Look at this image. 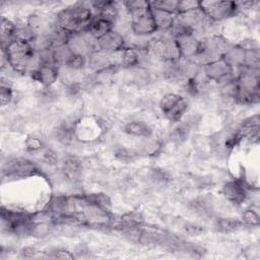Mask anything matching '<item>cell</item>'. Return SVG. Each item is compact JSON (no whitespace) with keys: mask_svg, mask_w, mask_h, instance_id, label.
I'll use <instances>...</instances> for the list:
<instances>
[{"mask_svg":"<svg viewBox=\"0 0 260 260\" xmlns=\"http://www.w3.org/2000/svg\"><path fill=\"white\" fill-rule=\"evenodd\" d=\"M146 50L155 58L168 63L177 62L182 58L179 46L171 34L150 39Z\"/></svg>","mask_w":260,"mask_h":260,"instance_id":"obj_3","label":"cell"},{"mask_svg":"<svg viewBox=\"0 0 260 260\" xmlns=\"http://www.w3.org/2000/svg\"><path fill=\"white\" fill-rule=\"evenodd\" d=\"M160 110L173 122H178L187 110L186 100L177 93H168L160 101Z\"/></svg>","mask_w":260,"mask_h":260,"instance_id":"obj_6","label":"cell"},{"mask_svg":"<svg viewBox=\"0 0 260 260\" xmlns=\"http://www.w3.org/2000/svg\"><path fill=\"white\" fill-rule=\"evenodd\" d=\"M222 192L228 200L240 204L245 201L248 195V187L241 180H233L224 184Z\"/></svg>","mask_w":260,"mask_h":260,"instance_id":"obj_10","label":"cell"},{"mask_svg":"<svg viewBox=\"0 0 260 260\" xmlns=\"http://www.w3.org/2000/svg\"><path fill=\"white\" fill-rule=\"evenodd\" d=\"M31 77L41 82L43 85L49 86L54 83L58 77V67L55 64H40L31 72Z\"/></svg>","mask_w":260,"mask_h":260,"instance_id":"obj_12","label":"cell"},{"mask_svg":"<svg viewBox=\"0 0 260 260\" xmlns=\"http://www.w3.org/2000/svg\"><path fill=\"white\" fill-rule=\"evenodd\" d=\"M86 63H87V57L86 56L81 55V54L73 53V55L70 57V59L68 60V62L65 66L68 67L71 70H79V69L83 68Z\"/></svg>","mask_w":260,"mask_h":260,"instance_id":"obj_19","label":"cell"},{"mask_svg":"<svg viewBox=\"0 0 260 260\" xmlns=\"http://www.w3.org/2000/svg\"><path fill=\"white\" fill-rule=\"evenodd\" d=\"M137 153L132 150V149H126V148H122V149H119L117 152H116V157L121 160V161H125V162H129V161H132L134 160V158L136 157Z\"/></svg>","mask_w":260,"mask_h":260,"instance_id":"obj_20","label":"cell"},{"mask_svg":"<svg viewBox=\"0 0 260 260\" xmlns=\"http://www.w3.org/2000/svg\"><path fill=\"white\" fill-rule=\"evenodd\" d=\"M25 147L29 151H39L43 148V142L37 137H28L25 141Z\"/></svg>","mask_w":260,"mask_h":260,"instance_id":"obj_24","label":"cell"},{"mask_svg":"<svg viewBox=\"0 0 260 260\" xmlns=\"http://www.w3.org/2000/svg\"><path fill=\"white\" fill-rule=\"evenodd\" d=\"M130 29L137 37H147L157 31L152 11L149 7L133 9L128 11Z\"/></svg>","mask_w":260,"mask_h":260,"instance_id":"obj_4","label":"cell"},{"mask_svg":"<svg viewBox=\"0 0 260 260\" xmlns=\"http://www.w3.org/2000/svg\"><path fill=\"white\" fill-rule=\"evenodd\" d=\"M207 79L224 84L235 79V68H232L223 59L208 63L202 66Z\"/></svg>","mask_w":260,"mask_h":260,"instance_id":"obj_7","label":"cell"},{"mask_svg":"<svg viewBox=\"0 0 260 260\" xmlns=\"http://www.w3.org/2000/svg\"><path fill=\"white\" fill-rule=\"evenodd\" d=\"M43 158H44L45 161H47L50 165H54L57 161L56 154L52 150H50V149H47V150H45L43 152Z\"/></svg>","mask_w":260,"mask_h":260,"instance_id":"obj_26","label":"cell"},{"mask_svg":"<svg viewBox=\"0 0 260 260\" xmlns=\"http://www.w3.org/2000/svg\"><path fill=\"white\" fill-rule=\"evenodd\" d=\"M151 11H152V15H153V19H154L157 31L158 30L169 31L173 27L176 14L158 10V9H153V8H151Z\"/></svg>","mask_w":260,"mask_h":260,"instance_id":"obj_15","label":"cell"},{"mask_svg":"<svg viewBox=\"0 0 260 260\" xmlns=\"http://www.w3.org/2000/svg\"><path fill=\"white\" fill-rule=\"evenodd\" d=\"M243 222L249 225H256L259 222L258 214L254 210H246L242 216Z\"/></svg>","mask_w":260,"mask_h":260,"instance_id":"obj_23","label":"cell"},{"mask_svg":"<svg viewBox=\"0 0 260 260\" xmlns=\"http://www.w3.org/2000/svg\"><path fill=\"white\" fill-rule=\"evenodd\" d=\"M185 128H183V127H180V128H177V129H175V131L173 132V134H172V136H173V139L174 140H177V141H181V140H183L184 138H185V136H186V132H185Z\"/></svg>","mask_w":260,"mask_h":260,"instance_id":"obj_27","label":"cell"},{"mask_svg":"<svg viewBox=\"0 0 260 260\" xmlns=\"http://www.w3.org/2000/svg\"><path fill=\"white\" fill-rule=\"evenodd\" d=\"M125 132L132 136L148 137L151 135L152 130L150 126L143 121H131L125 125Z\"/></svg>","mask_w":260,"mask_h":260,"instance_id":"obj_16","label":"cell"},{"mask_svg":"<svg viewBox=\"0 0 260 260\" xmlns=\"http://www.w3.org/2000/svg\"><path fill=\"white\" fill-rule=\"evenodd\" d=\"M200 8L199 1H179L178 3V13L187 12L190 10H194ZM177 13V14H178Z\"/></svg>","mask_w":260,"mask_h":260,"instance_id":"obj_21","label":"cell"},{"mask_svg":"<svg viewBox=\"0 0 260 260\" xmlns=\"http://www.w3.org/2000/svg\"><path fill=\"white\" fill-rule=\"evenodd\" d=\"M112 29H114V23L96 15L89 23L86 31L95 40H98L101 37L105 36L107 32L111 31Z\"/></svg>","mask_w":260,"mask_h":260,"instance_id":"obj_13","label":"cell"},{"mask_svg":"<svg viewBox=\"0 0 260 260\" xmlns=\"http://www.w3.org/2000/svg\"><path fill=\"white\" fill-rule=\"evenodd\" d=\"M98 50L106 53H118L125 48V39L122 34L112 29L96 40Z\"/></svg>","mask_w":260,"mask_h":260,"instance_id":"obj_9","label":"cell"},{"mask_svg":"<svg viewBox=\"0 0 260 260\" xmlns=\"http://www.w3.org/2000/svg\"><path fill=\"white\" fill-rule=\"evenodd\" d=\"M7 175L25 177L31 176L38 172L37 167L29 160L24 158H15L10 160L3 170Z\"/></svg>","mask_w":260,"mask_h":260,"instance_id":"obj_11","label":"cell"},{"mask_svg":"<svg viewBox=\"0 0 260 260\" xmlns=\"http://www.w3.org/2000/svg\"><path fill=\"white\" fill-rule=\"evenodd\" d=\"M178 3H179V1L162 0V1L149 2V5H150V8L167 11V12H170L173 14H177L178 13Z\"/></svg>","mask_w":260,"mask_h":260,"instance_id":"obj_18","label":"cell"},{"mask_svg":"<svg viewBox=\"0 0 260 260\" xmlns=\"http://www.w3.org/2000/svg\"><path fill=\"white\" fill-rule=\"evenodd\" d=\"M239 225H241V222L233 220V219H221L218 220V229L223 232H231L236 230Z\"/></svg>","mask_w":260,"mask_h":260,"instance_id":"obj_22","label":"cell"},{"mask_svg":"<svg viewBox=\"0 0 260 260\" xmlns=\"http://www.w3.org/2000/svg\"><path fill=\"white\" fill-rule=\"evenodd\" d=\"M63 171L68 179L76 180L81 174V164L74 157L67 158L63 162Z\"/></svg>","mask_w":260,"mask_h":260,"instance_id":"obj_17","label":"cell"},{"mask_svg":"<svg viewBox=\"0 0 260 260\" xmlns=\"http://www.w3.org/2000/svg\"><path fill=\"white\" fill-rule=\"evenodd\" d=\"M12 100V91L8 85L1 84V104L2 106L7 105Z\"/></svg>","mask_w":260,"mask_h":260,"instance_id":"obj_25","label":"cell"},{"mask_svg":"<svg viewBox=\"0 0 260 260\" xmlns=\"http://www.w3.org/2000/svg\"><path fill=\"white\" fill-rule=\"evenodd\" d=\"M201 10L211 21H218L233 16L239 9L237 2L232 1H200Z\"/></svg>","mask_w":260,"mask_h":260,"instance_id":"obj_5","label":"cell"},{"mask_svg":"<svg viewBox=\"0 0 260 260\" xmlns=\"http://www.w3.org/2000/svg\"><path fill=\"white\" fill-rule=\"evenodd\" d=\"M38 60V53L31 42L14 39L2 47V62L17 73H26L32 70L31 65Z\"/></svg>","mask_w":260,"mask_h":260,"instance_id":"obj_1","label":"cell"},{"mask_svg":"<svg viewBox=\"0 0 260 260\" xmlns=\"http://www.w3.org/2000/svg\"><path fill=\"white\" fill-rule=\"evenodd\" d=\"M141 62L140 49L135 47H125L119 53V65L124 67H135Z\"/></svg>","mask_w":260,"mask_h":260,"instance_id":"obj_14","label":"cell"},{"mask_svg":"<svg viewBox=\"0 0 260 260\" xmlns=\"http://www.w3.org/2000/svg\"><path fill=\"white\" fill-rule=\"evenodd\" d=\"M93 17L91 8L77 3L60 11L57 14L55 25L65 34L73 36L86 31Z\"/></svg>","mask_w":260,"mask_h":260,"instance_id":"obj_2","label":"cell"},{"mask_svg":"<svg viewBox=\"0 0 260 260\" xmlns=\"http://www.w3.org/2000/svg\"><path fill=\"white\" fill-rule=\"evenodd\" d=\"M174 38L179 46L182 57L192 60L200 53L202 41L198 40L194 34L183 32L175 36Z\"/></svg>","mask_w":260,"mask_h":260,"instance_id":"obj_8","label":"cell"},{"mask_svg":"<svg viewBox=\"0 0 260 260\" xmlns=\"http://www.w3.org/2000/svg\"><path fill=\"white\" fill-rule=\"evenodd\" d=\"M54 258H66V259H72L74 256L72 254H70L69 252L67 251H56L54 252Z\"/></svg>","mask_w":260,"mask_h":260,"instance_id":"obj_28","label":"cell"}]
</instances>
